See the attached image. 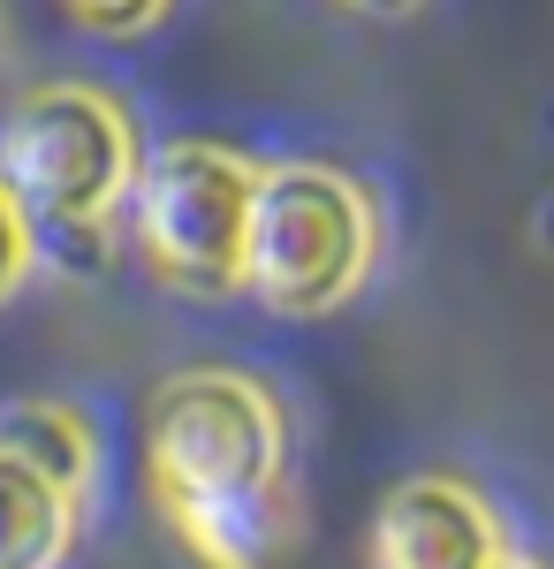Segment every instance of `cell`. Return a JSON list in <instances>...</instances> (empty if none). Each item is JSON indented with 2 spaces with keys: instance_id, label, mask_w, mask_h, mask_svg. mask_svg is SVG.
Wrapping results in <instances>:
<instances>
[{
  "instance_id": "2",
  "label": "cell",
  "mask_w": 554,
  "mask_h": 569,
  "mask_svg": "<svg viewBox=\"0 0 554 569\" xmlns=\"http://www.w3.org/2000/svg\"><path fill=\"white\" fill-rule=\"evenodd\" d=\"M137 176V114L107 84H39L0 122V190L39 228V251L53 243L61 259H77V243H91V259H107V236L129 213Z\"/></svg>"
},
{
  "instance_id": "10",
  "label": "cell",
  "mask_w": 554,
  "mask_h": 569,
  "mask_svg": "<svg viewBox=\"0 0 554 569\" xmlns=\"http://www.w3.org/2000/svg\"><path fill=\"white\" fill-rule=\"evenodd\" d=\"M335 8H349V16H410L418 0H335Z\"/></svg>"
},
{
  "instance_id": "6",
  "label": "cell",
  "mask_w": 554,
  "mask_h": 569,
  "mask_svg": "<svg viewBox=\"0 0 554 569\" xmlns=\"http://www.w3.org/2000/svg\"><path fill=\"white\" fill-rule=\"evenodd\" d=\"M0 456H16L46 486H61L69 501H91V486H99V426L77 402H53V395L0 402Z\"/></svg>"
},
{
  "instance_id": "9",
  "label": "cell",
  "mask_w": 554,
  "mask_h": 569,
  "mask_svg": "<svg viewBox=\"0 0 554 569\" xmlns=\"http://www.w3.org/2000/svg\"><path fill=\"white\" fill-rule=\"evenodd\" d=\"M61 8L85 23L91 39H145L175 0H61Z\"/></svg>"
},
{
  "instance_id": "7",
  "label": "cell",
  "mask_w": 554,
  "mask_h": 569,
  "mask_svg": "<svg viewBox=\"0 0 554 569\" xmlns=\"http://www.w3.org/2000/svg\"><path fill=\"white\" fill-rule=\"evenodd\" d=\"M85 531V501L0 456V569H69Z\"/></svg>"
},
{
  "instance_id": "11",
  "label": "cell",
  "mask_w": 554,
  "mask_h": 569,
  "mask_svg": "<svg viewBox=\"0 0 554 569\" xmlns=\"http://www.w3.org/2000/svg\"><path fill=\"white\" fill-rule=\"evenodd\" d=\"M494 569H547V562H532V555H502Z\"/></svg>"
},
{
  "instance_id": "3",
  "label": "cell",
  "mask_w": 554,
  "mask_h": 569,
  "mask_svg": "<svg viewBox=\"0 0 554 569\" xmlns=\"http://www.w3.org/2000/svg\"><path fill=\"white\" fill-rule=\"evenodd\" d=\"M380 273V206L357 176L327 160H281L258 176L244 297L281 319H327L357 305Z\"/></svg>"
},
{
  "instance_id": "8",
  "label": "cell",
  "mask_w": 554,
  "mask_h": 569,
  "mask_svg": "<svg viewBox=\"0 0 554 569\" xmlns=\"http://www.w3.org/2000/svg\"><path fill=\"white\" fill-rule=\"evenodd\" d=\"M39 273V228L23 220V206L0 190V311L23 297V281Z\"/></svg>"
},
{
  "instance_id": "1",
  "label": "cell",
  "mask_w": 554,
  "mask_h": 569,
  "mask_svg": "<svg viewBox=\"0 0 554 569\" xmlns=\"http://www.w3.org/2000/svg\"><path fill=\"white\" fill-rule=\"evenodd\" d=\"M145 486L198 569H274L297 525L289 410L228 365L175 372L145 402Z\"/></svg>"
},
{
  "instance_id": "5",
  "label": "cell",
  "mask_w": 554,
  "mask_h": 569,
  "mask_svg": "<svg viewBox=\"0 0 554 569\" xmlns=\"http://www.w3.org/2000/svg\"><path fill=\"white\" fill-rule=\"evenodd\" d=\"M510 555V531L486 509V493L448 471L387 486L373 517V569H494Z\"/></svg>"
},
{
  "instance_id": "4",
  "label": "cell",
  "mask_w": 554,
  "mask_h": 569,
  "mask_svg": "<svg viewBox=\"0 0 554 569\" xmlns=\"http://www.w3.org/2000/svg\"><path fill=\"white\" fill-rule=\"evenodd\" d=\"M258 176L266 168L251 152H236L220 137H175L160 152H145V176L129 190V228H137L145 273L190 305H236Z\"/></svg>"
}]
</instances>
